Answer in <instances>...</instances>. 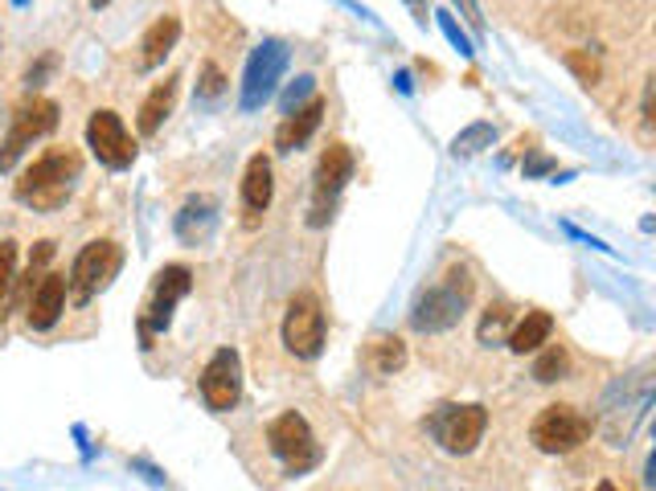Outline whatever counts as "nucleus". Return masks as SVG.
<instances>
[{"instance_id": "22", "label": "nucleus", "mask_w": 656, "mask_h": 491, "mask_svg": "<svg viewBox=\"0 0 656 491\" xmlns=\"http://www.w3.org/2000/svg\"><path fill=\"white\" fill-rule=\"evenodd\" d=\"M493 139H497V127L480 119V123H472V127H464V132L452 139V152L455 156H476V152H485V148H493Z\"/></svg>"}, {"instance_id": "31", "label": "nucleus", "mask_w": 656, "mask_h": 491, "mask_svg": "<svg viewBox=\"0 0 656 491\" xmlns=\"http://www.w3.org/2000/svg\"><path fill=\"white\" fill-rule=\"evenodd\" d=\"M546 172H554V160L542 152H533L530 160H525V176H546Z\"/></svg>"}, {"instance_id": "30", "label": "nucleus", "mask_w": 656, "mask_h": 491, "mask_svg": "<svg viewBox=\"0 0 656 491\" xmlns=\"http://www.w3.org/2000/svg\"><path fill=\"white\" fill-rule=\"evenodd\" d=\"M54 66H58V58H54V54H42V58L33 61L30 70H25V87H30V91H37V87H42V82L49 78V70H54Z\"/></svg>"}, {"instance_id": "16", "label": "nucleus", "mask_w": 656, "mask_h": 491, "mask_svg": "<svg viewBox=\"0 0 656 491\" xmlns=\"http://www.w3.org/2000/svg\"><path fill=\"white\" fill-rule=\"evenodd\" d=\"M271 197H275V172H271V160L263 152L250 156L247 172H242V205H247V226L259 221V214L271 209Z\"/></svg>"}, {"instance_id": "19", "label": "nucleus", "mask_w": 656, "mask_h": 491, "mask_svg": "<svg viewBox=\"0 0 656 491\" xmlns=\"http://www.w3.org/2000/svg\"><path fill=\"white\" fill-rule=\"evenodd\" d=\"M177 82H181V78H165V82H157V87L148 91V99L140 103V119H136L140 136H157L160 123L172 115V103H177Z\"/></svg>"}, {"instance_id": "34", "label": "nucleus", "mask_w": 656, "mask_h": 491, "mask_svg": "<svg viewBox=\"0 0 656 491\" xmlns=\"http://www.w3.org/2000/svg\"><path fill=\"white\" fill-rule=\"evenodd\" d=\"M132 467H136V471H144V479H148V483H165V476H160L157 467H148V463H132Z\"/></svg>"}, {"instance_id": "2", "label": "nucleus", "mask_w": 656, "mask_h": 491, "mask_svg": "<svg viewBox=\"0 0 656 491\" xmlns=\"http://www.w3.org/2000/svg\"><path fill=\"white\" fill-rule=\"evenodd\" d=\"M468 304H472V275L464 266H452L443 275V283H436V287H427L419 295V304L410 311V328L427 332V336L431 332H448V328H455V323L464 320Z\"/></svg>"}, {"instance_id": "32", "label": "nucleus", "mask_w": 656, "mask_h": 491, "mask_svg": "<svg viewBox=\"0 0 656 491\" xmlns=\"http://www.w3.org/2000/svg\"><path fill=\"white\" fill-rule=\"evenodd\" d=\"M452 4H460V9H464V16H468L472 30H485V16H480V4H476V0H452Z\"/></svg>"}, {"instance_id": "3", "label": "nucleus", "mask_w": 656, "mask_h": 491, "mask_svg": "<svg viewBox=\"0 0 656 491\" xmlns=\"http://www.w3.org/2000/svg\"><path fill=\"white\" fill-rule=\"evenodd\" d=\"M58 119H63V111H58V103H54V99H46V94H33V99H25V103L13 111L9 136L0 139V172H13L16 160L25 156V148H30V144H37V139H46L49 132L58 127Z\"/></svg>"}, {"instance_id": "7", "label": "nucleus", "mask_w": 656, "mask_h": 491, "mask_svg": "<svg viewBox=\"0 0 656 491\" xmlns=\"http://www.w3.org/2000/svg\"><path fill=\"white\" fill-rule=\"evenodd\" d=\"M595 422L575 406H546L542 414L533 418L530 438L542 455H570L591 438Z\"/></svg>"}, {"instance_id": "15", "label": "nucleus", "mask_w": 656, "mask_h": 491, "mask_svg": "<svg viewBox=\"0 0 656 491\" xmlns=\"http://www.w3.org/2000/svg\"><path fill=\"white\" fill-rule=\"evenodd\" d=\"M325 107H328L325 99L313 94L299 111L283 115V123L275 127V148H280V152H299V148L316 136V127H320V119H325Z\"/></svg>"}, {"instance_id": "9", "label": "nucleus", "mask_w": 656, "mask_h": 491, "mask_svg": "<svg viewBox=\"0 0 656 491\" xmlns=\"http://www.w3.org/2000/svg\"><path fill=\"white\" fill-rule=\"evenodd\" d=\"M189 292H193V271H189V266L172 262V266H165V271H160L157 283H152V295H148V304H144V311H140L144 349H148V340L160 336V332L169 328L172 311H177V304H181Z\"/></svg>"}, {"instance_id": "14", "label": "nucleus", "mask_w": 656, "mask_h": 491, "mask_svg": "<svg viewBox=\"0 0 656 491\" xmlns=\"http://www.w3.org/2000/svg\"><path fill=\"white\" fill-rule=\"evenodd\" d=\"M66 311V275L49 271V275L37 278V287L25 299V320H30L33 332H49L54 323L63 320Z\"/></svg>"}, {"instance_id": "27", "label": "nucleus", "mask_w": 656, "mask_h": 491, "mask_svg": "<svg viewBox=\"0 0 656 491\" xmlns=\"http://www.w3.org/2000/svg\"><path fill=\"white\" fill-rule=\"evenodd\" d=\"M222 91H226V75H222V66L218 61H202V75H197V99H202V103H214Z\"/></svg>"}, {"instance_id": "38", "label": "nucleus", "mask_w": 656, "mask_h": 491, "mask_svg": "<svg viewBox=\"0 0 656 491\" xmlns=\"http://www.w3.org/2000/svg\"><path fill=\"white\" fill-rule=\"evenodd\" d=\"M111 0H91V9H108Z\"/></svg>"}, {"instance_id": "12", "label": "nucleus", "mask_w": 656, "mask_h": 491, "mask_svg": "<svg viewBox=\"0 0 656 491\" xmlns=\"http://www.w3.org/2000/svg\"><path fill=\"white\" fill-rule=\"evenodd\" d=\"M349 176H353V152L344 144H328L313 176V217H308L313 226H325L332 217V205H337L341 189L349 184Z\"/></svg>"}, {"instance_id": "37", "label": "nucleus", "mask_w": 656, "mask_h": 491, "mask_svg": "<svg viewBox=\"0 0 656 491\" xmlns=\"http://www.w3.org/2000/svg\"><path fill=\"white\" fill-rule=\"evenodd\" d=\"M595 491H615V483H608V479H603V483H599Z\"/></svg>"}, {"instance_id": "26", "label": "nucleus", "mask_w": 656, "mask_h": 491, "mask_svg": "<svg viewBox=\"0 0 656 491\" xmlns=\"http://www.w3.org/2000/svg\"><path fill=\"white\" fill-rule=\"evenodd\" d=\"M566 66L578 75V82H587V87H595L599 78H603V66H599V58H595L591 49H566Z\"/></svg>"}, {"instance_id": "17", "label": "nucleus", "mask_w": 656, "mask_h": 491, "mask_svg": "<svg viewBox=\"0 0 656 491\" xmlns=\"http://www.w3.org/2000/svg\"><path fill=\"white\" fill-rule=\"evenodd\" d=\"M218 230V201L214 197H189L177 214V238L185 246H205Z\"/></svg>"}, {"instance_id": "6", "label": "nucleus", "mask_w": 656, "mask_h": 491, "mask_svg": "<svg viewBox=\"0 0 656 491\" xmlns=\"http://www.w3.org/2000/svg\"><path fill=\"white\" fill-rule=\"evenodd\" d=\"M267 443H271V450H275V459L283 463L287 476H304V471H313L320 463V443H316L308 418L296 414V410H287V414H280L267 426Z\"/></svg>"}, {"instance_id": "23", "label": "nucleus", "mask_w": 656, "mask_h": 491, "mask_svg": "<svg viewBox=\"0 0 656 491\" xmlns=\"http://www.w3.org/2000/svg\"><path fill=\"white\" fill-rule=\"evenodd\" d=\"M13 283H16V242L13 238H0V320L9 316Z\"/></svg>"}, {"instance_id": "35", "label": "nucleus", "mask_w": 656, "mask_h": 491, "mask_svg": "<svg viewBox=\"0 0 656 491\" xmlns=\"http://www.w3.org/2000/svg\"><path fill=\"white\" fill-rule=\"evenodd\" d=\"M407 4H410V13H415V21L427 25V0H407Z\"/></svg>"}, {"instance_id": "24", "label": "nucleus", "mask_w": 656, "mask_h": 491, "mask_svg": "<svg viewBox=\"0 0 656 491\" xmlns=\"http://www.w3.org/2000/svg\"><path fill=\"white\" fill-rule=\"evenodd\" d=\"M509 323H513V307H505V304H493L480 316V344H500L505 340V332H509Z\"/></svg>"}, {"instance_id": "33", "label": "nucleus", "mask_w": 656, "mask_h": 491, "mask_svg": "<svg viewBox=\"0 0 656 491\" xmlns=\"http://www.w3.org/2000/svg\"><path fill=\"white\" fill-rule=\"evenodd\" d=\"M641 119H644V127H653V82H644V99H641Z\"/></svg>"}, {"instance_id": "1", "label": "nucleus", "mask_w": 656, "mask_h": 491, "mask_svg": "<svg viewBox=\"0 0 656 491\" xmlns=\"http://www.w3.org/2000/svg\"><path fill=\"white\" fill-rule=\"evenodd\" d=\"M79 176H82L79 152H70V148H46L30 169L16 176L13 197L21 201V205H30L33 214H54V209H63L66 201H70Z\"/></svg>"}, {"instance_id": "29", "label": "nucleus", "mask_w": 656, "mask_h": 491, "mask_svg": "<svg viewBox=\"0 0 656 491\" xmlns=\"http://www.w3.org/2000/svg\"><path fill=\"white\" fill-rule=\"evenodd\" d=\"M436 21H439V30H443V37H448V42H452V46L460 49L464 58H476V49H472L468 33H464V30H460V25H455V16L448 13V9H443V13H436Z\"/></svg>"}, {"instance_id": "11", "label": "nucleus", "mask_w": 656, "mask_h": 491, "mask_svg": "<svg viewBox=\"0 0 656 491\" xmlns=\"http://www.w3.org/2000/svg\"><path fill=\"white\" fill-rule=\"evenodd\" d=\"M87 148L111 172L132 169V160H136V139L127 136L124 119L115 111H94L91 119H87Z\"/></svg>"}, {"instance_id": "36", "label": "nucleus", "mask_w": 656, "mask_h": 491, "mask_svg": "<svg viewBox=\"0 0 656 491\" xmlns=\"http://www.w3.org/2000/svg\"><path fill=\"white\" fill-rule=\"evenodd\" d=\"M398 91H403V94H410V75H407V70H403V75H398Z\"/></svg>"}, {"instance_id": "4", "label": "nucleus", "mask_w": 656, "mask_h": 491, "mask_svg": "<svg viewBox=\"0 0 656 491\" xmlns=\"http://www.w3.org/2000/svg\"><path fill=\"white\" fill-rule=\"evenodd\" d=\"M120 262H124L120 242H111V238H94V242H87L79 254H75V266H70V275H66V295H70L79 307L91 304L94 295L120 275Z\"/></svg>"}, {"instance_id": "39", "label": "nucleus", "mask_w": 656, "mask_h": 491, "mask_svg": "<svg viewBox=\"0 0 656 491\" xmlns=\"http://www.w3.org/2000/svg\"><path fill=\"white\" fill-rule=\"evenodd\" d=\"M13 4H16V9H21V4H30V0H13Z\"/></svg>"}, {"instance_id": "18", "label": "nucleus", "mask_w": 656, "mask_h": 491, "mask_svg": "<svg viewBox=\"0 0 656 491\" xmlns=\"http://www.w3.org/2000/svg\"><path fill=\"white\" fill-rule=\"evenodd\" d=\"M177 37H181V21L177 16H157L148 30H144L140 37V54H136V66L140 70H157V66H165V58H169L172 49H177Z\"/></svg>"}, {"instance_id": "21", "label": "nucleus", "mask_w": 656, "mask_h": 491, "mask_svg": "<svg viewBox=\"0 0 656 491\" xmlns=\"http://www.w3.org/2000/svg\"><path fill=\"white\" fill-rule=\"evenodd\" d=\"M403 365H407V344L398 336H374L365 344V368L377 377H394Z\"/></svg>"}, {"instance_id": "25", "label": "nucleus", "mask_w": 656, "mask_h": 491, "mask_svg": "<svg viewBox=\"0 0 656 491\" xmlns=\"http://www.w3.org/2000/svg\"><path fill=\"white\" fill-rule=\"evenodd\" d=\"M566 368H570V356H566V349H563V344H550L546 353L538 356V365H533V377H538L542 385L563 381Z\"/></svg>"}, {"instance_id": "5", "label": "nucleus", "mask_w": 656, "mask_h": 491, "mask_svg": "<svg viewBox=\"0 0 656 491\" xmlns=\"http://www.w3.org/2000/svg\"><path fill=\"white\" fill-rule=\"evenodd\" d=\"M427 430H431V438H436L448 455H472L488 430V410L485 406H476V401H468V406L448 401V406L431 410Z\"/></svg>"}, {"instance_id": "10", "label": "nucleus", "mask_w": 656, "mask_h": 491, "mask_svg": "<svg viewBox=\"0 0 656 491\" xmlns=\"http://www.w3.org/2000/svg\"><path fill=\"white\" fill-rule=\"evenodd\" d=\"M283 344L296 361H316L325 349V311L313 292H299L283 311Z\"/></svg>"}, {"instance_id": "20", "label": "nucleus", "mask_w": 656, "mask_h": 491, "mask_svg": "<svg viewBox=\"0 0 656 491\" xmlns=\"http://www.w3.org/2000/svg\"><path fill=\"white\" fill-rule=\"evenodd\" d=\"M550 332H554V316H550V311H525V320L509 332V349H513L517 356L538 353L542 344H550Z\"/></svg>"}, {"instance_id": "13", "label": "nucleus", "mask_w": 656, "mask_h": 491, "mask_svg": "<svg viewBox=\"0 0 656 491\" xmlns=\"http://www.w3.org/2000/svg\"><path fill=\"white\" fill-rule=\"evenodd\" d=\"M202 398L218 414L238 406V398H242V361H238L235 349H218L210 356V365L202 368Z\"/></svg>"}, {"instance_id": "8", "label": "nucleus", "mask_w": 656, "mask_h": 491, "mask_svg": "<svg viewBox=\"0 0 656 491\" xmlns=\"http://www.w3.org/2000/svg\"><path fill=\"white\" fill-rule=\"evenodd\" d=\"M283 70H287V46L280 37H267L259 46L250 49L247 70H242V91H238V107L242 111H259L275 94Z\"/></svg>"}, {"instance_id": "28", "label": "nucleus", "mask_w": 656, "mask_h": 491, "mask_svg": "<svg viewBox=\"0 0 656 491\" xmlns=\"http://www.w3.org/2000/svg\"><path fill=\"white\" fill-rule=\"evenodd\" d=\"M316 91V78L313 75H299L287 91H283V99H280V107H283V115H292V111H299L304 107V99Z\"/></svg>"}]
</instances>
